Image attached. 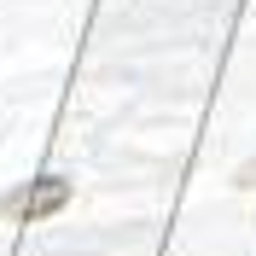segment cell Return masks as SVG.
Returning <instances> with one entry per match:
<instances>
[{
    "instance_id": "cell-2",
    "label": "cell",
    "mask_w": 256,
    "mask_h": 256,
    "mask_svg": "<svg viewBox=\"0 0 256 256\" xmlns=\"http://www.w3.org/2000/svg\"><path fill=\"white\" fill-rule=\"evenodd\" d=\"M244 180H250V186H256V163H250V169H244Z\"/></svg>"
},
{
    "instance_id": "cell-1",
    "label": "cell",
    "mask_w": 256,
    "mask_h": 256,
    "mask_svg": "<svg viewBox=\"0 0 256 256\" xmlns=\"http://www.w3.org/2000/svg\"><path fill=\"white\" fill-rule=\"evenodd\" d=\"M64 204H70V180H58V175L35 180L30 192H18V198H12V210L24 216V222H47L52 210H64Z\"/></svg>"
}]
</instances>
